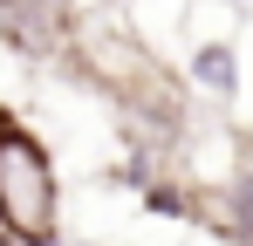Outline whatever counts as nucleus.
I'll return each instance as SVG.
<instances>
[{
	"label": "nucleus",
	"instance_id": "1",
	"mask_svg": "<svg viewBox=\"0 0 253 246\" xmlns=\"http://www.w3.org/2000/svg\"><path fill=\"white\" fill-rule=\"evenodd\" d=\"M0 246H62V178L42 130L0 103Z\"/></svg>",
	"mask_w": 253,
	"mask_h": 246
},
{
	"label": "nucleus",
	"instance_id": "2",
	"mask_svg": "<svg viewBox=\"0 0 253 246\" xmlns=\"http://www.w3.org/2000/svg\"><path fill=\"white\" fill-rule=\"evenodd\" d=\"M212 212H219V240L226 246H253V164L233 171V178L206 199V219Z\"/></svg>",
	"mask_w": 253,
	"mask_h": 246
},
{
	"label": "nucleus",
	"instance_id": "3",
	"mask_svg": "<svg viewBox=\"0 0 253 246\" xmlns=\"http://www.w3.org/2000/svg\"><path fill=\"white\" fill-rule=\"evenodd\" d=\"M192 82L219 96V103H233L240 96V55H233V41H199L192 48Z\"/></svg>",
	"mask_w": 253,
	"mask_h": 246
}]
</instances>
